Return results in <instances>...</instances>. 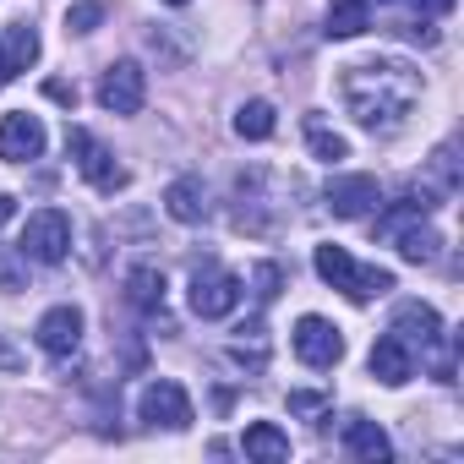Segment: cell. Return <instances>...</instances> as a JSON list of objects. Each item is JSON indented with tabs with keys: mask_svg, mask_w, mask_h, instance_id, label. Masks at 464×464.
I'll use <instances>...</instances> for the list:
<instances>
[{
	"mask_svg": "<svg viewBox=\"0 0 464 464\" xmlns=\"http://www.w3.org/2000/svg\"><path fill=\"white\" fill-rule=\"evenodd\" d=\"M372 377L388 382V388H404V382L415 377V355H410L393 334H382V339L372 344Z\"/></svg>",
	"mask_w": 464,
	"mask_h": 464,
	"instance_id": "cell-14",
	"label": "cell"
},
{
	"mask_svg": "<svg viewBox=\"0 0 464 464\" xmlns=\"http://www.w3.org/2000/svg\"><path fill=\"white\" fill-rule=\"evenodd\" d=\"M169 6H186V0H169Z\"/></svg>",
	"mask_w": 464,
	"mask_h": 464,
	"instance_id": "cell-31",
	"label": "cell"
},
{
	"mask_svg": "<svg viewBox=\"0 0 464 464\" xmlns=\"http://www.w3.org/2000/svg\"><path fill=\"white\" fill-rule=\"evenodd\" d=\"M393 246H399V257H404V263H431L442 241H437V229H431V224L410 218V224L399 229V236H393Z\"/></svg>",
	"mask_w": 464,
	"mask_h": 464,
	"instance_id": "cell-20",
	"label": "cell"
},
{
	"mask_svg": "<svg viewBox=\"0 0 464 464\" xmlns=\"http://www.w3.org/2000/svg\"><path fill=\"white\" fill-rule=\"evenodd\" d=\"M50 99H61V104H77V88H66V82H50Z\"/></svg>",
	"mask_w": 464,
	"mask_h": 464,
	"instance_id": "cell-28",
	"label": "cell"
},
{
	"mask_svg": "<svg viewBox=\"0 0 464 464\" xmlns=\"http://www.w3.org/2000/svg\"><path fill=\"white\" fill-rule=\"evenodd\" d=\"M99 23H104V6H99V0H82V6L66 12V34H93Z\"/></svg>",
	"mask_w": 464,
	"mask_h": 464,
	"instance_id": "cell-23",
	"label": "cell"
},
{
	"mask_svg": "<svg viewBox=\"0 0 464 464\" xmlns=\"http://www.w3.org/2000/svg\"><path fill=\"white\" fill-rule=\"evenodd\" d=\"M344 448H350L355 459H366V464L393 459V442H388V431H382L377 420H350V426H344Z\"/></svg>",
	"mask_w": 464,
	"mask_h": 464,
	"instance_id": "cell-16",
	"label": "cell"
},
{
	"mask_svg": "<svg viewBox=\"0 0 464 464\" xmlns=\"http://www.w3.org/2000/svg\"><path fill=\"white\" fill-rule=\"evenodd\" d=\"M66 148H72V159H77V175H82L93 191H121V186H126V169L115 164V153H110L93 131L72 126V131H66Z\"/></svg>",
	"mask_w": 464,
	"mask_h": 464,
	"instance_id": "cell-5",
	"label": "cell"
},
{
	"mask_svg": "<svg viewBox=\"0 0 464 464\" xmlns=\"http://www.w3.org/2000/svg\"><path fill=\"white\" fill-rule=\"evenodd\" d=\"M323 202H328L334 218H366V213H377L382 186H377V175H334Z\"/></svg>",
	"mask_w": 464,
	"mask_h": 464,
	"instance_id": "cell-9",
	"label": "cell"
},
{
	"mask_svg": "<svg viewBox=\"0 0 464 464\" xmlns=\"http://www.w3.org/2000/svg\"><path fill=\"white\" fill-rule=\"evenodd\" d=\"M23 268H28V257H23V252H17V257H0V285L17 290V285H23Z\"/></svg>",
	"mask_w": 464,
	"mask_h": 464,
	"instance_id": "cell-24",
	"label": "cell"
},
{
	"mask_svg": "<svg viewBox=\"0 0 464 464\" xmlns=\"http://www.w3.org/2000/svg\"><path fill=\"white\" fill-rule=\"evenodd\" d=\"M372 28V0H334L328 6V39H355Z\"/></svg>",
	"mask_w": 464,
	"mask_h": 464,
	"instance_id": "cell-18",
	"label": "cell"
},
{
	"mask_svg": "<svg viewBox=\"0 0 464 464\" xmlns=\"http://www.w3.org/2000/svg\"><path fill=\"white\" fill-rule=\"evenodd\" d=\"M290 344H295L301 366H312V372H334V366L344 361V334H339L328 317H317V312H306V317L295 323Z\"/></svg>",
	"mask_w": 464,
	"mask_h": 464,
	"instance_id": "cell-6",
	"label": "cell"
},
{
	"mask_svg": "<svg viewBox=\"0 0 464 464\" xmlns=\"http://www.w3.org/2000/svg\"><path fill=\"white\" fill-rule=\"evenodd\" d=\"M410 355L415 350H437V339H442V317L431 312V306H420V301H404L399 312H393V328H388Z\"/></svg>",
	"mask_w": 464,
	"mask_h": 464,
	"instance_id": "cell-13",
	"label": "cell"
},
{
	"mask_svg": "<svg viewBox=\"0 0 464 464\" xmlns=\"http://www.w3.org/2000/svg\"><path fill=\"white\" fill-rule=\"evenodd\" d=\"M126 301L137 306V312H164V274L159 268H131L126 274Z\"/></svg>",
	"mask_w": 464,
	"mask_h": 464,
	"instance_id": "cell-19",
	"label": "cell"
},
{
	"mask_svg": "<svg viewBox=\"0 0 464 464\" xmlns=\"http://www.w3.org/2000/svg\"><path fill=\"white\" fill-rule=\"evenodd\" d=\"M164 213L175 224H208L213 218V197H208V180L202 175H175L164 186Z\"/></svg>",
	"mask_w": 464,
	"mask_h": 464,
	"instance_id": "cell-11",
	"label": "cell"
},
{
	"mask_svg": "<svg viewBox=\"0 0 464 464\" xmlns=\"http://www.w3.org/2000/svg\"><path fill=\"white\" fill-rule=\"evenodd\" d=\"M39 350L55 361H72L82 350V312L77 306H50L39 317Z\"/></svg>",
	"mask_w": 464,
	"mask_h": 464,
	"instance_id": "cell-12",
	"label": "cell"
},
{
	"mask_svg": "<svg viewBox=\"0 0 464 464\" xmlns=\"http://www.w3.org/2000/svg\"><path fill=\"white\" fill-rule=\"evenodd\" d=\"M241 453L257 459V464H285V459H290V437H285L274 420H252L246 437H241Z\"/></svg>",
	"mask_w": 464,
	"mask_h": 464,
	"instance_id": "cell-15",
	"label": "cell"
},
{
	"mask_svg": "<svg viewBox=\"0 0 464 464\" xmlns=\"http://www.w3.org/2000/svg\"><path fill=\"white\" fill-rule=\"evenodd\" d=\"M306 142H312V153L323 159V164H339V159H350V142L339 137V131H328V121H306Z\"/></svg>",
	"mask_w": 464,
	"mask_h": 464,
	"instance_id": "cell-22",
	"label": "cell"
},
{
	"mask_svg": "<svg viewBox=\"0 0 464 464\" xmlns=\"http://www.w3.org/2000/svg\"><path fill=\"white\" fill-rule=\"evenodd\" d=\"M191 312L202 317V323H218V317H229L241 306V279L229 274V268H218V263H202V268H191Z\"/></svg>",
	"mask_w": 464,
	"mask_h": 464,
	"instance_id": "cell-4",
	"label": "cell"
},
{
	"mask_svg": "<svg viewBox=\"0 0 464 464\" xmlns=\"http://www.w3.org/2000/svg\"><path fill=\"white\" fill-rule=\"evenodd\" d=\"M312 268H317L323 285H334V290L350 295V301H377V295L393 290V274H388V268L355 263L344 246H317V252H312Z\"/></svg>",
	"mask_w": 464,
	"mask_h": 464,
	"instance_id": "cell-2",
	"label": "cell"
},
{
	"mask_svg": "<svg viewBox=\"0 0 464 464\" xmlns=\"http://www.w3.org/2000/svg\"><path fill=\"white\" fill-rule=\"evenodd\" d=\"M12 77H17V72H12V66H6V50H0V88H6V82H12Z\"/></svg>",
	"mask_w": 464,
	"mask_h": 464,
	"instance_id": "cell-30",
	"label": "cell"
},
{
	"mask_svg": "<svg viewBox=\"0 0 464 464\" xmlns=\"http://www.w3.org/2000/svg\"><path fill=\"white\" fill-rule=\"evenodd\" d=\"M137 420L142 426H164V431H186L191 426V399L180 382L169 377H153L142 393H137Z\"/></svg>",
	"mask_w": 464,
	"mask_h": 464,
	"instance_id": "cell-7",
	"label": "cell"
},
{
	"mask_svg": "<svg viewBox=\"0 0 464 464\" xmlns=\"http://www.w3.org/2000/svg\"><path fill=\"white\" fill-rule=\"evenodd\" d=\"M99 104L110 115H137L148 104V72L137 61H115L104 77H99Z\"/></svg>",
	"mask_w": 464,
	"mask_h": 464,
	"instance_id": "cell-8",
	"label": "cell"
},
{
	"mask_svg": "<svg viewBox=\"0 0 464 464\" xmlns=\"http://www.w3.org/2000/svg\"><path fill=\"white\" fill-rule=\"evenodd\" d=\"M274 126H279V121H274V104H268V99H252V104L236 110V131H241L246 142H268Z\"/></svg>",
	"mask_w": 464,
	"mask_h": 464,
	"instance_id": "cell-21",
	"label": "cell"
},
{
	"mask_svg": "<svg viewBox=\"0 0 464 464\" xmlns=\"http://www.w3.org/2000/svg\"><path fill=\"white\" fill-rule=\"evenodd\" d=\"M12 218H17V197L0 191V224H12Z\"/></svg>",
	"mask_w": 464,
	"mask_h": 464,
	"instance_id": "cell-29",
	"label": "cell"
},
{
	"mask_svg": "<svg viewBox=\"0 0 464 464\" xmlns=\"http://www.w3.org/2000/svg\"><path fill=\"white\" fill-rule=\"evenodd\" d=\"M44 142H50V137H44V121L28 115V110H17V115L0 121V159H6V164H28V159H39Z\"/></svg>",
	"mask_w": 464,
	"mask_h": 464,
	"instance_id": "cell-10",
	"label": "cell"
},
{
	"mask_svg": "<svg viewBox=\"0 0 464 464\" xmlns=\"http://www.w3.org/2000/svg\"><path fill=\"white\" fill-rule=\"evenodd\" d=\"M252 279H257V295H263V301H274V290H279V268H274V263H263Z\"/></svg>",
	"mask_w": 464,
	"mask_h": 464,
	"instance_id": "cell-26",
	"label": "cell"
},
{
	"mask_svg": "<svg viewBox=\"0 0 464 464\" xmlns=\"http://www.w3.org/2000/svg\"><path fill=\"white\" fill-rule=\"evenodd\" d=\"M0 50H6V66L12 72H28V66H39V28L34 23H12L6 28V39H0Z\"/></svg>",
	"mask_w": 464,
	"mask_h": 464,
	"instance_id": "cell-17",
	"label": "cell"
},
{
	"mask_svg": "<svg viewBox=\"0 0 464 464\" xmlns=\"http://www.w3.org/2000/svg\"><path fill=\"white\" fill-rule=\"evenodd\" d=\"M339 99L355 115V126L388 137L410 121V110L420 104V72L410 61L377 55V61H350L339 66Z\"/></svg>",
	"mask_w": 464,
	"mask_h": 464,
	"instance_id": "cell-1",
	"label": "cell"
},
{
	"mask_svg": "<svg viewBox=\"0 0 464 464\" xmlns=\"http://www.w3.org/2000/svg\"><path fill=\"white\" fill-rule=\"evenodd\" d=\"M290 404H295V410H306V415H312V410H323V399H317V393H290Z\"/></svg>",
	"mask_w": 464,
	"mask_h": 464,
	"instance_id": "cell-27",
	"label": "cell"
},
{
	"mask_svg": "<svg viewBox=\"0 0 464 464\" xmlns=\"http://www.w3.org/2000/svg\"><path fill=\"white\" fill-rule=\"evenodd\" d=\"M17 252H23L28 263H39V268L66 263V257H72V218H66L61 208H39V213H28Z\"/></svg>",
	"mask_w": 464,
	"mask_h": 464,
	"instance_id": "cell-3",
	"label": "cell"
},
{
	"mask_svg": "<svg viewBox=\"0 0 464 464\" xmlns=\"http://www.w3.org/2000/svg\"><path fill=\"white\" fill-rule=\"evenodd\" d=\"M404 6H410L415 17H448V12H453V0H404Z\"/></svg>",
	"mask_w": 464,
	"mask_h": 464,
	"instance_id": "cell-25",
	"label": "cell"
}]
</instances>
